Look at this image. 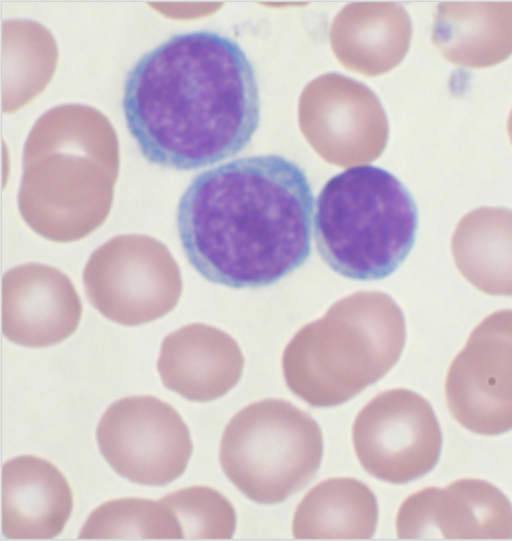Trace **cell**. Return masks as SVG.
I'll return each instance as SVG.
<instances>
[{
    "instance_id": "obj_1",
    "label": "cell",
    "mask_w": 512,
    "mask_h": 541,
    "mask_svg": "<svg viewBox=\"0 0 512 541\" xmlns=\"http://www.w3.org/2000/svg\"><path fill=\"white\" fill-rule=\"evenodd\" d=\"M121 107L144 159L177 171L237 155L261 118L250 59L212 30L174 34L143 54L126 75Z\"/></svg>"
},
{
    "instance_id": "obj_2",
    "label": "cell",
    "mask_w": 512,
    "mask_h": 541,
    "mask_svg": "<svg viewBox=\"0 0 512 541\" xmlns=\"http://www.w3.org/2000/svg\"><path fill=\"white\" fill-rule=\"evenodd\" d=\"M314 196L304 170L278 154L234 159L193 178L176 225L189 264L234 289L286 278L311 254Z\"/></svg>"
},
{
    "instance_id": "obj_3",
    "label": "cell",
    "mask_w": 512,
    "mask_h": 541,
    "mask_svg": "<svg viewBox=\"0 0 512 541\" xmlns=\"http://www.w3.org/2000/svg\"><path fill=\"white\" fill-rule=\"evenodd\" d=\"M417 228L418 210L409 190L378 166L343 170L325 183L316 199L317 251L348 279L390 276L410 253Z\"/></svg>"
},
{
    "instance_id": "obj_4",
    "label": "cell",
    "mask_w": 512,
    "mask_h": 541,
    "mask_svg": "<svg viewBox=\"0 0 512 541\" xmlns=\"http://www.w3.org/2000/svg\"><path fill=\"white\" fill-rule=\"evenodd\" d=\"M322 455V432L309 414L286 400L264 399L231 418L219 458L242 494L260 504H275L311 481Z\"/></svg>"
},
{
    "instance_id": "obj_5",
    "label": "cell",
    "mask_w": 512,
    "mask_h": 541,
    "mask_svg": "<svg viewBox=\"0 0 512 541\" xmlns=\"http://www.w3.org/2000/svg\"><path fill=\"white\" fill-rule=\"evenodd\" d=\"M83 283L90 303L125 326L163 317L177 305L182 291L180 268L170 251L141 235L118 236L95 250Z\"/></svg>"
},
{
    "instance_id": "obj_6",
    "label": "cell",
    "mask_w": 512,
    "mask_h": 541,
    "mask_svg": "<svg viewBox=\"0 0 512 541\" xmlns=\"http://www.w3.org/2000/svg\"><path fill=\"white\" fill-rule=\"evenodd\" d=\"M99 450L122 477L163 486L180 477L193 446L186 423L168 403L151 395L111 404L96 430Z\"/></svg>"
},
{
    "instance_id": "obj_7",
    "label": "cell",
    "mask_w": 512,
    "mask_h": 541,
    "mask_svg": "<svg viewBox=\"0 0 512 541\" xmlns=\"http://www.w3.org/2000/svg\"><path fill=\"white\" fill-rule=\"evenodd\" d=\"M352 440L365 471L392 484L408 483L432 471L442 447L431 404L407 389L371 399L354 420Z\"/></svg>"
},
{
    "instance_id": "obj_8",
    "label": "cell",
    "mask_w": 512,
    "mask_h": 541,
    "mask_svg": "<svg viewBox=\"0 0 512 541\" xmlns=\"http://www.w3.org/2000/svg\"><path fill=\"white\" fill-rule=\"evenodd\" d=\"M453 418L470 432L494 436L512 429V310L496 311L471 332L445 381Z\"/></svg>"
},
{
    "instance_id": "obj_9",
    "label": "cell",
    "mask_w": 512,
    "mask_h": 541,
    "mask_svg": "<svg viewBox=\"0 0 512 541\" xmlns=\"http://www.w3.org/2000/svg\"><path fill=\"white\" fill-rule=\"evenodd\" d=\"M396 531L401 540L511 539L512 505L487 481L459 479L409 495L399 507Z\"/></svg>"
},
{
    "instance_id": "obj_10",
    "label": "cell",
    "mask_w": 512,
    "mask_h": 541,
    "mask_svg": "<svg viewBox=\"0 0 512 541\" xmlns=\"http://www.w3.org/2000/svg\"><path fill=\"white\" fill-rule=\"evenodd\" d=\"M81 313L69 278L55 268L28 264L4 276L2 331L18 345L47 347L65 340Z\"/></svg>"
},
{
    "instance_id": "obj_11",
    "label": "cell",
    "mask_w": 512,
    "mask_h": 541,
    "mask_svg": "<svg viewBox=\"0 0 512 541\" xmlns=\"http://www.w3.org/2000/svg\"><path fill=\"white\" fill-rule=\"evenodd\" d=\"M73 495L51 462L21 455L2 466V532L9 539H52L64 529Z\"/></svg>"
},
{
    "instance_id": "obj_12",
    "label": "cell",
    "mask_w": 512,
    "mask_h": 541,
    "mask_svg": "<svg viewBox=\"0 0 512 541\" xmlns=\"http://www.w3.org/2000/svg\"><path fill=\"white\" fill-rule=\"evenodd\" d=\"M157 368L166 388L198 402L225 395L240 376L233 342L222 332L198 323L164 338Z\"/></svg>"
},
{
    "instance_id": "obj_13",
    "label": "cell",
    "mask_w": 512,
    "mask_h": 541,
    "mask_svg": "<svg viewBox=\"0 0 512 541\" xmlns=\"http://www.w3.org/2000/svg\"><path fill=\"white\" fill-rule=\"evenodd\" d=\"M432 40L451 63L487 68L512 54V1H445Z\"/></svg>"
},
{
    "instance_id": "obj_14",
    "label": "cell",
    "mask_w": 512,
    "mask_h": 541,
    "mask_svg": "<svg viewBox=\"0 0 512 541\" xmlns=\"http://www.w3.org/2000/svg\"><path fill=\"white\" fill-rule=\"evenodd\" d=\"M456 267L480 291L512 296V210L480 207L459 221L451 241Z\"/></svg>"
},
{
    "instance_id": "obj_15",
    "label": "cell",
    "mask_w": 512,
    "mask_h": 541,
    "mask_svg": "<svg viewBox=\"0 0 512 541\" xmlns=\"http://www.w3.org/2000/svg\"><path fill=\"white\" fill-rule=\"evenodd\" d=\"M378 505L363 482L330 478L315 485L298 504L293 517L295 539H360L373 537Z\"/></svg>"
},
{
    "instance_id": "obj_16",
    "label": "cell",
    "mask_w": 512,
    "mask_h": 541,
    "mask_svg": "<svg viewBox=\"0 0 512 541\" xmlns=\"http://www.w3.org/2000/svg\"><path fill=\"white\" fill-rule=\"evenodd\" d=\"M79 539L160 540L183 539L181 527L160 499L125 497L109 500L88 516Z\"/></svg>"
},
{
    "instance_id": "obj_17",
    "label": "cell",
    "mask_w": 512,
    "mask_h": 541,
    "mask_svg": "<svg viewBox=\"0 0 512 541\" xmlns=\"http://www.w3.org/2000/svg\"><path fill=\"white\" fill-rule=\"evenodd\" d=\"M174 513L185 540H226L236 528L230 501L207 486H190L160 499Z\"/></svg>"
},
{
    "instance_id": "obj_18",
    "label": "cell",
    "mask_w": 512,
    "mask_h": 541,
    "mask_svg": "<svg viewBox=\"0 0 512 541\" xmlns=\"http://www.w3.org/2000/svg\"><path fill=\"white\" fill-rule=\"evenodd\" d=\"M507 132L510 138V141L512 143V110L509 114L508 120H507Z\"/></svg>"
}]
</instances>
